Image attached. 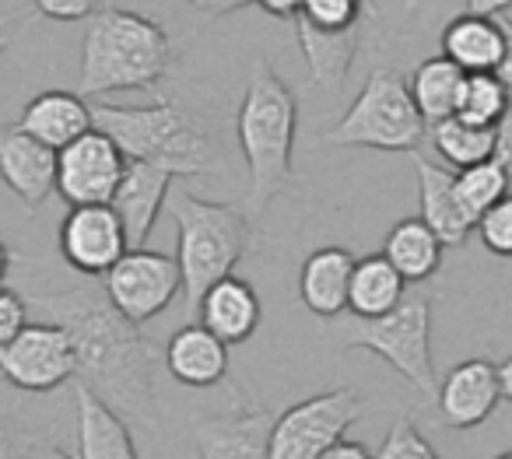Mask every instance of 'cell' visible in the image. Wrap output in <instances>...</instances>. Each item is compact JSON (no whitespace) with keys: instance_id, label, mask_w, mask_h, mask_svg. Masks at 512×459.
<instances>
[{"instance_id":"27","label":"cell","mask_w":512,"mask_h":459,"mask_svg":"<svg viewBox=\"0 0 512 459\" xmlns=\"http://www.w3.org/2000/svg\"><path fill=\"white\" fill-rule=\"evenodd\" d=\"M463 81H467V71L456 67L449 57H428L414 67L411 95H414V102H418V109H421V116H425L428 127L439 123V120H449V116H456V109H460V95H463Z\"/></svg>"},{"instance_id":"47","label":"cell","mask_w":512,"mask_h":459,"mask_svg":"<svg viewBox=\"0 0 512 459\" xmlns=\"http://www.w3.org/2000/svg\"><path fill=\"white\" fill-rule=\"evenodd\" d=\"M495 459H512V452H502V456H495Z\"/></svg>"},{"instance_id":"30","label":"cell","mask_w":512,"mask_h":459,"mask_svg":"<svg viewBox=\"0 0 512 459\" xmlns=\"http://www.w3.org/2000/svg\"><path fill=\"white\" fill-rule=\"evenodd\" d=\"M505 193H512L509 176H505V169L495 158L456 172V197H460L463 211L474 218V225L481 221V214L488 211V207H495L498 200L505 197Z\"/></svg>"},{"instance_id":"6","label":"cell","mask_w":512,"mask_h":459,"mask_svg":"<svg viewBox=\"0 0 512 459\" xmlns=\"http://www.w3.org/2000/svg\"><path fill=\"white\" fill-rule=\"evenodd\" d=\"M330 344L362 347L393 365L425 400H435L439 379L432 361V295H404L386 316H351L330 326Z\"/></svg>"},{"instance_id":"16","label":"cell","mask_w":512,"mask_h":459,"mask_svg":"<svg viewBox=\"0 0 512 459\" xmlns=\"http://www.w3.org/2000/svg\"><path fill=\"white\" fill-rule=\"evenodd\" d=\"M172 172L162 169V165L151 162H130L127 172H123V183L113 197V207L120 214L123 228H127L130 249H141L148 242L151 228H155L162 207L169 204L172 193Z\"/></svg>"},{"instance_id":"10","label":"cell","mask_w":512,"mask_h":459,"mask_svg":"<svg viewBox=\"0 0 512 459\" xmlns=\"http://www.w3.org/2000/svg\"><path fill=\"white\" fill-rule=\"evenodd\" d=\"M102 288L113 298V305L134 323H148L158 312L172 305V298L183 291V270L176 256L155 253V249H127L116 260V267L102 277Z\"/></svg>"},{"instance_id":"33","label":"cell","mask_w":512,"mask_h":459,"mask_svg":"<svg viewBox=\"0 0 512 459\" xmlns=\"http://www.w3.org/2000/svg\"><path fill=\"white\" fill-rule=\"evenodd\" d=\"M477 235H481L484 249L502 260H512V193H505L495 207L481 214L477 221Z\"/></svg>"},{"instance_id":"39","label":"cell","mask_w":512,"mask_h":459,"mask_svg":"<svg viewBox=\"0 0 512 459\" xmlns=\"http://www.w3.org/2000/svg\"><path fill=\"white\" fill-rule=\"evenodd\" d=\"M498 22H502V32H505V53H502V60H498L495 74H498V81H502L505 92H509V99H512V18L502 11V15H498Z\"/></svg>"},{"instance_id":"1","label":"cell","mask_w":512,"mask_h":459,"mask_svg":"<svg viewBox=\"0 0 512 459\" xmlns=\"http://www.w3.org/2000/svg\"><path fill=\"white\" fill-rule=\"evenodd\" d=\"M32 312L39 319L60 323L78 351V379L92 393H99L127 421L158 428L155 400V351L141 337V323L127 319L113 305L102 284L29 295Z\"/></svg>"},{"instance_id":"8","label":"cell","mask_w":512,"mask_h":459,"mask_svg":"<svg viewBox=\"0 0 512 459\" xmlns=\"http://www.w3.org/2000/svg\"><path fill=\"white\" fill-rule=\"evenodd\" d=\"M365 403L355 389L337 386L288 407L274 417L271 459H320L344 438V431L362 417Z\"/></svg>"},{"instance_id":"29","label":"cell","mask_w":512,"mask_h":459,"mask_svg":"<svg viewBox=\"0 0 512 459\" xmlns=\"http://www.w3.org/2000/svg\"><path fill=\"white\" fill-rule=\"evenodd\" d=\"M509 109H512V99H509V92H505L502 81H498L495 71L467 74L463 95H460V109H456L460 120L477 123V127H498Z\"/></svg>"},{"instance_id":"28","label":"cell","mask_w":512,"mask_h":459,"mask_svg":"<svg viewBox=\"0 0 512 459\" xmlns=\"http://www.w3.org/2000/svg\"><path fill=\"white\" fill-rule=\"evenodd\" d=\"M428 141H432L435 155L446 165H453L456 172L470 169L477 162H488L495 155V127H477L460 116H449L428 127Z\"/></svg>"},{"instance_id":"32","label":"cell","mask_w":512,"mask_h":459,"mask_svg":"<svg viewBox=\"0 0 512 459\" xmlns=\"http://www.w3.org/2000/svg\"><path fill=\"white\" fill-rule=\"evenodd\" d=\"M369 0H306L302 18H309L320 29H355L362 25Z\"/></svg>"},{"instance_id":"41","label":"cell","mask_w":512,"mask_h":459,"mask_svg":"<svg viewBox=\"0 0 512 459\" xmlns=\"http://www.w3.org/2000/svg\"><path fill=\"white\" fill-rule=\"evenodd\" d=\"M320 459H372V452L365 449L362 442H348V438H341V442H337L330 452H323Z\"/></svg>"},{"instance_id":"12","label":"cell","mask_w":512,"mask_h":459,"mask_svg":"<svg viewBox=\"0 0 512 459\" xmlns=\"http://www.w3.org/2000/svg\"><path fill=\"white\" fill-rule=\"evenodd\" d=\"M130 249L127 228L113 204H81L71 207L60 225V253L67 267L81 277H106L123 253Z\"/></svg>"},{"instance_id":"5","label":"cell","mask_w":512,"mask_h":459,"mask_svg":"<svg viewBox=\"0 0 512 459\" xmlns=\"http://www.w3.org/2000/svg\"><path fill=\"white\" fill-rule=\"evenodd\" d=\"M95 127L123 148L130 162H151L169 169L172 176H211V141L204 127L176 102L151 106H92Z\"/></svg>"},{"instance_id":"18","label":"cell","mask_w":512,"mask_h":459,"mask_svg":"<svg viewBox=\"0 0 512 459\" xmlns=\"http://www.w3.org/2000/svg\"><path fill=\"white\" fill-rule=\"evenodd\" d=\"M78 403V459H141L130 421L88 386L74 389Z\"/></svg>"},{"instance_id":"45","label":"cell","mask_w":512,"mask_h":459,"mask_svg":"<svg viewBox=\"0 0 512 459\" xmlns=\"http://www.w3.org/2000/svg\"><path fill=\"white\" fill-rule=\"evenodd\" d=\"M11 270V249L4 246V239H0V284H4V277H8Z\"/></svg>"},{"instance_id":"25","label":"cell","mask_w":512,"mask_h":459,"mask_svg":"<svg viewBox=\"0 0 512 459\" xmlns=\"http://www.w3.org/2000/svg\"><path fill=\"white\" fill-rule=\"evenodd\" d=\"M442 239L425 225V218H404L386 232L383 256L404 274L407 284H421L439 274L442 267Z\"/></svg>"},{"instance_id":"31","label":"cell","mask_w":512,"mask_h":459,"mask_svg":"<svg viewBox=\"0 0 512 459\" xmlns=\"http://www.w3.org/2000/svg\"><path fill=\"white\" fill-rule=\"evenodd\" d=\"M372 459H442V456L432 449V442L421 435L411 417H400V421L386 431L383 445H379Z\"/></svg>"},{"instance_id":"4","label":"cell","mask_w":512,"mask_h":459,"mask_svg":"<svg viewBox=\"0 0 512 459\" xmlns=\"http://www.w3.org/2000/svg\"><path fill=\"white\" fill-rule=\"evenodd\" d=\"M169 214L176 221V263L183 270L186 312L200 309V298L211 284L228 277L249 249V214L235 204L200 200L186 190L169 193Z\"/></svg>"},{"instance_id":"37","label":"cell","mask_w":512,"mask_h":459,"mask_svg":"<svg viewBox=\"0 0 512 459\" xmlns=\"http://www.w3.org/2000/svg\"><path fill=\"white\" fill-rule=\"evenodd\" d=\"M495 158L498 165L505 169V176H509V190H512V109L502 116V123L495 127Z\"/></svg>"},{"instance_id":"23","label":"cell","mask_w":512,"mask_h":459,"mask_svg":"<svg viewBox=\"0 0 512 459\" xmlns=\"http://www.w3.org/2000/svg\"><path fill=\"white\" fill-rule=\"evenodd\" d=\"M18 127L25 134L39 137L50 148L64 151L71 141H78L81 134L95 127L92 106L85 102L81 92H64V88H53V92H39L36 99L25 106Z\"/></svg>"},{"instance_id":"13","label":"cell","mask_w":512,"mask_h":459,"mask_svg":"<svg viewBox=\"0 0 512 459\" xmlns=\"http://www.w3.org/2000/svg\"><path fill=\"white\" fill-rule=\"evenodd\" d=\"M498 400H502V386H498V365L488 358H467L446 372L435 393V414H439L442 428L467 431L484 424L495 414Z\"/></svg>"},{"instance_id":"38","label":"cell","mask_w":512,"mask_h":459,"mask_svg":"<svg viewBox=\"0 0 512 459\" xmlns=\"http://www.w3.org/2000/svg\"><path fill=\"white\" fill-rule=\"evenodd\" d=\"M190 8H197L200 15L207 18H225V15H235V11L249 8V4H256V0H186Z\"/></svg>"},{"instance_id":"17","label":"cell","mask_w":512,"mask_h":459,"mask_svg":"<svg viewBox=\"0 0 512 459\" xmlns=\"http://www.w3.org/2000/svg\"><path fill=\"white\" fill-rule=\"evenodd\" d=\"M165 368L179 386L211 389L228 375V344L204 323H186L165 344Z\"/></svg>"},{"instance_id":"46","label":"cell","mask_w":512,"mask_h":459,"mask_svg":"<svg viewBox=\"0 0 512 459\" xmlns=\"http://www.w3.org/2000/svg\"><path fill=\"white\" fill-rule=\"evenodd\" d=\"M8 46H11V29H0V57L8 53Z\"/></svg>"},{"instance_id":"20","label":"cell","mask_w":512,"mask_h":459,"mask_svg":"<svg viewBox=\"0 0 512 459\" xmlns=\"http://www.w3.org/2000/svg\"><path fill=\"white\" fill-rule=\"evenodd\" d=\"M414 169H418V200L425 225L439 235L442 246H463L477 225L456 197V172L432 165L421 155H414Z\"/></svg>"},{"instance_id":"24","label":"cell","mask_w":512,"mask_h":459,"mask_svg":"<svg viewBox=\"0 0 512 459\" xmlns=\"http://www.w3.org/2000/svg\"><path fill=\"white\" fill-rule=\"evenodd\" d=\"M442 57H449L456 67L467 74L495 71L498 60L505 53V32L498 15H477V11H463L442 29Z\"/></svg>"},{"instance_id":"43","label":"cell","mask_w":512,"mask_h":459,"mask_svg":"<svg viewBox=\"0 0 512 459\" xmlns=\"http://www.w3.org/2000/svg\"><path fill=\"white\" fill-rule=\"evenodd\" d=\"M509 8L512 0H467V11H477V15H502Z\"/></svg>"},{"instance_id":"14","label":"cell","mask_w":512,"mask_h":459,"mask_svg":"<svg viewBox=\"0 0 512 459\" xmlns=\"http://www.w3.org/2000/svg\"><path fill=\"white\" fill-rule=\"evenodd\" d=\"M60 151L25 134L22 127H0V179L29 211L43 207L57 190Z\"/></svg>"},{"instance_id":"19","label":"cell","mask_w":512,"mask_h":459,"mask_svg":"<svg viewBox=\"0 0 512 459\" xmlns=\"http://www.w3.org/2000/svg\"><path fill=\"white\" fill-rule=\"evenodd\" d=\"M295 32H299L302 57L309 67V81L313 88L323 92H341L348 81V71L358 57V43H362V25L355 29H320L309 18H295Z\"/></svg>"},{"instance_id":"7","label":"cell","mask_w":512,"mask_h":459,"mask_svg":"<svg viewBox=\"0 0 512 459\" xmlns=\"http://www.w3.org/2000/svg\"><path fill=\"white\" fill-rule=\"evenodd\" d=\"M425 137L428 123L411 95V81L393 67L372 71L348 113L327 130V141L334 148L407 151V155H414Z\"/></svg>"},{"instance_id":"11","label":"cell","mask_w":512,"mask_h":459,"mask_svg":"<svg viewBox=\"0 0 512 459\" xmlns=\"http://www.w3.org/2000/svg\"><path fill=\"white\" fill-rule=\"evenodd\" d=\"M130 158L109 134L92 127L60 151L57 165V193L71 207L81 204H113L123 183Z\"/></svg>"},{"instance_id":"21","label":"cell","mask_w":512,"mask_h":459,"mask_svg":"<svg viewBox=\"0 0 512 459\" xmlns=\"http://www.w3.org/2000/svg\"><path fill=\"white\" fill-rule=\"evenodd\" d=\"M355 256L341 246H323L306 256L299 274V298L313 316L337 319L348 309L351 274H355Z\"/></svg>"},{"instance_id":"22","label":"cell","mask_w":512,"mask_h":459,"mask_svg":"<svg viewBox=\"0 0 512 459\" xmlns=\"http://www.w3.org/2000/svg\"><path fill=\"white\" fill-rule=\"evenodd\" d=\"M260 312L264 309H260V295H256L253 284L228 274L207 288V295L200 298L197 316L207 330H214L232 347V344H246L253 337L256 326H260Z\"/></svg>"},{"instance_id":"40","label":"cell","mask_w":512,"mask_h":459,"mask_svg":"<svg viewBox=\"0 0 512 459\" xmlns=\"http://www.w3.org/2000/svg\"><path fill=\"white\" fill-rule=\"evenodd\" d=\"M260 8L267 11L271 18H281V22H295L302 15V4L306 0H256Z\"/></svg>"},{"instance_id":"34","label":"cell","mask_w":512,"mask_h":459,"mask_svg":"<svg viewBox=\"0 0 512 459\" xmlns=\"http://www.w3.org/2000/svg\"><path fill=\"white\" fill-rule=\"evenodd\" d=\"M29 312H32L29 298L0 284V347L8 344V340H15L29 326Z\"/></svg>"},{"instance_id":"15","label":"cell","mask_w":512,"mask_h":459,"mask_svg":"<svg viewBox=\"0 0 512 459\" xmlns=\"http://www.w3.org/2000/svg\"><path fill=\"white\" fill-rule=\"evenodd\" d=\"M274 414L260 407H235L193 421L200 459H271Z\"/></svg>"},{"instance_id":"26","label":"cell","mask_w":512,"mask_h":459,"mask_svg":"<svg viewBox=\"0 0 512 459\" xmlns=\"http://www.w3.org/2000/svg\"><path fill=\"white\" fill-rule=\"evenodd\" d=\"M407 295V281L383 253L365 256L355 263L351 274V291H348V312L351 316H386L390 309H397Z\"/></svg>"},{"instance_id":"9","label":"cell","mask_w":512,"mask_h":459,"mask_svg":"<svg viewBox=\"0 0 512 459\" xmlns=\"http://www.w3.org/2000/svg\"><path fill=\"white\" fill-rule=\"evenodd\" d=\"M0 375L22 393H53L78 379V351L71 333L50 319L29 323L0 347Z\"/></svg>"},{"instance_id":"3","label":"cell","mask_w":512,"mask_h":459,"mask_svg":"<svg viewBox=\"0 0 512 459\" xmlns=\"http://www.w3.org/2000/svg\"><path fill=\"white\" fill-rule=\"evenodd\" d=\"M172 67V39L155 18L102 8L88 18L78 92L85 99L113 92H151Z\"/></svg>"},{"instance_id":"35","label":"cell","mask_w":512,"mask_h":459,"mask_svg":"<svg viewBox=\"0 0 512 459\" xmlns=\"http://www.w3.org/2000/svg\"><path fill=\"white\" fill-rule=\"evenodd\" d=\"M32 4L53 22H88L102 11V0H32Z\"/></svg>"},{"instance_id":"36","label":"cell","mask_w":512,"mask_h":459,"mask_svg":"<svg viewBox=\"0 0 512 459\" xmlns=\"http://www.w3.org/2000/svg\"><path fill=\"white\" fill-rule=\"evenodd\" d=\"M36 438H29V431H22L15 421L0 417V459H29V449Z\"/></svg>"},{"instance_id":"42","label":"cell","mask_w":512,"mask_h":459,"mask_svg":"<svg viewBox=\"0 0 512 459\" xmlns=\"http://www.w3.org/2000/svg\"><path fill=\"white\" fill-rule=\"evenodd\" d=\"M29 459H74V456L60 449V445H50V442H43V438H36L29 449Z\"/></svg>"},{"instance_id":"2","label":"cell","mask_w":512,"mask_h":459,"mask_svg":"<svg viewBox=\"0 0 512 459\" xmlns=\"http://www.w3.org/2000/svg\"><path fill=\"white\" fill-rule=\"evenodd\" d=\"M295 130H299V99L267 60H256L235 116V134L249 169V218H260L267 204L292 183Z\"/></svg>"},{"instance_id":"44","label":"cell","mask_w":512,"mask_h":459,"mask_svg":"<svg viewBox=\"0 0 512 459\" xmlns=\"http://www.w3.org/2000/svg\"><path fill=\"white\" fill-rule=\"evenodd\" d=\"M498 386H502V400L512 403V354L498 365Z\"/></svg>"}]
</instances>
